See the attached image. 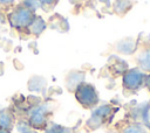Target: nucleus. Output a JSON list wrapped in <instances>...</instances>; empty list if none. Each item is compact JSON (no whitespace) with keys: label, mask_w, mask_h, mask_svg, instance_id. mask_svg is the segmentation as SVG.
I'll return each mask as SVG.
<instances>
[{"label":"nucleus","mask_w":150,"mask_h":133,"mask_svg":"<svg viewBox=\"0 0 150 133\" xmlns=\"http://www.w3.org/2000/svg\"><path fill=\"white\" fill-rule=\"evenodd\" d=\"M135 2L136 0H115L112 4L114 13L120 16H123L134 7Z\"/></svg>","instance_id":"nucleus-8"},{"label":"nucleus","mask_w":150,"mask_h":133,"mask_svg":"<svg viewBox=\"0 0 150 133\" xmlns=\"http://www.w3.org/2000/svg\"><path fill=\"white\" fill-rule=\"evenodd\" d=\"M49 107L47 104H38L34 107L30 108L29 111V117L28 121L30 126H34L36 128H42L43 126L47 125V119L49 116Z\"/></svg>","instance_id":"nucleus-4"},{"label":"nucleus","mask_w":150,"mask_h":133,"mask_svg":"<svg viewBox=\"0 0 150 133\" xmlns=\"http://www.w3.org/2000/svg\"><path fill=\"white\" fill-rule=\"evenodd\" d=\"M14 1H15V0H0V6L8 7V6L14 5Z\"/></svg>","instance_id":"nucleus-18"},{"label":"nucleus","mask_w":150,"mask_h":133,"mask_svg":"<svg viewBox=\"0 0 150 133\" xmlns=\"http://www.w3.org/2000/svg\"><path fill=\"white\" fill-rule=\"evenodd\" d=\"M111 58V63H110V70L114 72V75H123L127 70H128V63L125 62V61H123V60H121V58H118V57H110Z\"/></svg>","instance_id":"nucleus-12"},{"label":"nucleus","mask_w":150,"mask_h":133,"mask_svg":"<svg viewBox=\"0 0 150 133\" xmlns=\"http://www.w3.org/2000/svg\"><path fill=\"white\" fill-rule=\"evenodd\" d=\"M46 28H47L46 21L42 19V16H40V15L36 14V15L34 16L33 21L30 22V24L28 26L27 32H28L29 34L34 35V36H39V35H41V34L46 30Z\"/></svg>","instance_id":"nucleus-7"},{"label":"nucleus","mask_w":150,"mask_h":133,"mask_svg":"<svg viewBox=\"0 0 150 133\" xmlns=\"http://www.w3.org/2000/svg\"><path fill=\"white\" fill-rule=\"evenodd\" d=\"M118 111V107H115V106H111L109 104H104V105H101V106H96L95 110L93 111L91 113V117L90 119L88 120V125H93V124H96V126L103 124L104 121H109L112 117H114V113Z\"/></svg>","instance_id":"nucleus-5"},{"label":"nucleus","mask_w":150,"mask_h":133,"mask_svg":"<svg viewBox=\"0 0 150 133\" xmlns=\"http://www.w3.org/2000/svg\"><path fill=\"white\" fill-rule=\"evenodd\" d=\"M59 2V0H40V4H41V8L48 10V9H52L55 7V5Z\"/></svg>","instance_id":"nucleus-15"},{"label":"nucleus","mask_w":150,"mask_h":133,"mask_svg":"<svg viewBox=\"0 0 150 133\" xmlns=\"http://www.w3.org/2000/svg\"><path fill=\"white\" fill-rule=\"evenodd\" d=\"M116 50L121 54H124V55H131L135 52L136 48H137V41H135L134 38H123L121 41H118L116 43Z\"/></svg>","instance_id":"nucleus-6"},{"label":"nucleus","mask_w":150,"mask_h":133,"mask_svg":"<svg viewBox=\"0 0 150 133\" xmlns=\"http://www.w3.org/2000/svg\"><path fill=\"white\" fill-rule=\"evenodd\" d=\"M62 24L68 26V22L64 18H62L59 14H55L53 18H50V27L59 30V32H64V29L62 28Z\"/></svg>","instance_id":"nucleus-13"},{"label":"nucleus","mask_w":150,"mask_h":133,"mask_svg":"<svg viewBox=\"0 0 150 133\" xmlns=\"http://www.w3.org/2000/svg\"><path fill=\"white\" fill-rule=\"evenodd\" d=\"M123 133H146V132L141 124L132 123V124H129L125 126V128L123 130Z\"/></svg>","instance_id":"nucleus-14"},{"label":"nucleus","mask_w":150,"mask_h":133,"mask_svg":"<svg viewBox=\"0 0 150 133\" xmlns=\"http://www.w3.org/2000/svg\"><path fill=\"white\" fill-rule=\"evenodd\" d=\"M84 79V74L80 71H73L68 77H67V88L69 91H75V89L83 83Z\"/></svg>","instance_id":"nucleus-11"},{"label":"nucleus","mask_w":150,"mask_h":133,"mask_svg":"<svg viewBox=\"0 0 150 133\" xmlns=\"http://www.w3.org/2000/svg\"><path fill=\"white\" fill-rule=\"evenodd\" d=\"M35 15L36 13L33 9L25 6L23 4H19L7 14V21L9 22L12 28L19 32H27L28 26L30 24Z\"/></svg>","instance_id":"nucleus-1"},{"label":"nucleus","mask_w":150,"mask_h":133,"mask_svg":"<svg viewBox=\"0 0 150 133\" xmlns=\"http://www.w3.org/2000/svg\"><path fill=\"white\" fill-rule=\"evenodd\" d=\"M68 132H69V131H68L66 127H63V126H60V125H52L47 133H68Z\"/></svg>","instance_id":"nucleus-16"},{"label":"nucleus","mask_w":150,"mask_h":133,"mask_svg":"<svg viewBox=\"0 0 150 133\" xmlns=\"http://www.w3.org/2000/svg\"><path fill=\"white\" fill-rule=\"evenodd\" d=\"M15 118L11 108L0 110V130H9L13 126Z\"/></svg>","instance_id":"nucleus-10"},{"label":"nucleus","mask_w":150,"mask_h":133,"mask_svg":"<svg viewBox=\"0 0 150 133\" xmlns=\"http://www.w3.org/2000/svg\"><path fill=\"white\" fill-rule=\"evenodd\" d=\"M137 68H139L142 71L150 74V47L143 49L137 55Z\"/></svg>","instance_id":"nucleus-9"},{"label":"nucleus","mask_w":150,"mask_h":133,"mask_svg":"<svg viewBox=\"0 0 150 133\" xmlns=\"http://www.w3.org/2000/svg\"><path fill=\"white\" fill-rule=\"evenodd\" d=\"M143 86H145L146 90L150 92V74L145 75V79H144V85Z\"/></svg>","instance_id":"nucleus-17"},{"label":"nucleus","mask_w":150,"mask_h":133,"mask_svg":"<svg viewBox=\"0 0 150 133\" xmlns=\"http://www.w3.org/2000/svg\"><path fill=\"white\" fill-rule=\"evenodd\" d=\"M145 72L142 71L139 68H131L128 69L122 75V86L124 92L134 93L138 91L144 85Z\"/></svg>","instance_id":"nucleus-3"},{"label":"nucleus","mask_w":150,"mask_h":133,"mask_svg":"<svg viewBox=\"0 0 150 133\" xmlns=\"http://www.w3.org/2000/svg\"><path fill=\"white\" fill-rule=\"evenodd\" d=\"M27 133H34V132H27Z\"/></svg>","instance_id":"nucleus-20"},{"label":"nucleus","mask_w":150,"mask_h":133,"mask_svg":"<svg viewBox=\"0 0 150 133\" xmlns=\"http://www.w3.org/2000/svg\"><path fill=\"white\" fill-rule=\"evenodd\" d=\"M0 133H9V132H7L6 130H0Z\"/></svg>","instance_id":"nucleus-19"},{"label":"nucleus","mask_w":150,"mask_h":133,"mask_svg":"<svg viewBox=\"0 0 150 133\" xmlns=\"http://www.w3.org/2000/svg\"><path fill=\"white\" fill-rule=\"evenodd\" d=\"M75 99L83 108H95L98 105L100 97L96 88L90 83H82L80 84L75 91Z\"/></svg>","instance_id":"nucleus-2"}]
</instances>
